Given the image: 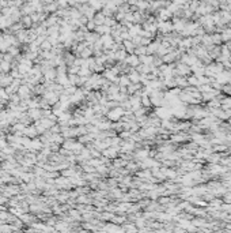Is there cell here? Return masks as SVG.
<instances>
[{
  "label": "cell",
  "mask_w": 231,
  "mask_h": 233,
  "mask_svg": "<svg viewBox=\"0 0 231 233\" xmlns=\"http://www.w3.org/2000/svg\"><path fill=\"white\" fill-rule=\"evenodd\" d=\"M8 68H10V64H8V63H3V64H1V70H3V71H8Z\"/></svg>",
  "instance_id": "6da1fadb"
}]
</instances>
